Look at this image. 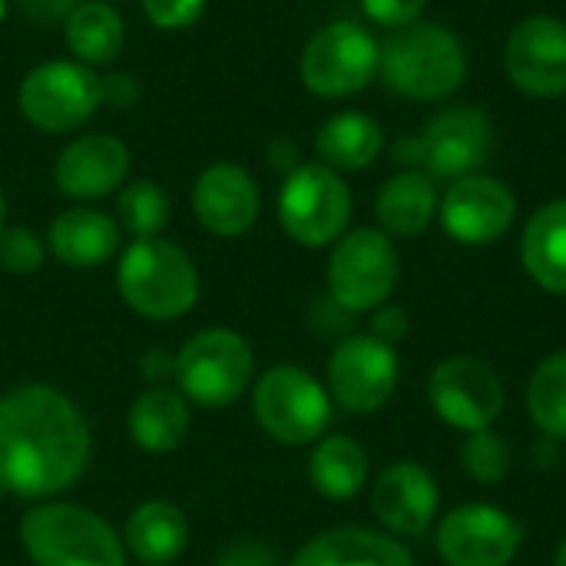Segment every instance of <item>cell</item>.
Segmentation results:
<instances>
[{
  "mask_svg": "<svg viewBox=\"0 0 566 566\" xmlns=\"http://www.w3.org/2000/svg\"><path fill=\"white\" fill-rule=\"evenodd\" d=\"M76 3H80V0H17V7L23 10V17H30V20L40 23V27L63 23Z\"/></svg>",
  "mask_w": 566,
  "mask_h": 566,
  "instance_id": "obj_37",
  "label": "cell"
},
{
  "mask_svg": "<svg viewBox=\"0 0 566 566\" xmlns=\"http://www.w3.org/2000/svg\"><path fill=\"white\" fill-rule=\"evenodd\" d=\"M176 371V355H166V352H149L143 358V375L153 381V385H163L166 378H172Z\"/></svg>",
  "mask_w": 566,
  "mask_h": 566,
  "instance_id": "obj_39",
  "label": "cell"
},
{
  "mask_svg": "<svg viewBox=\"0 0 566 566\" xmlns=\"http://www.w3.org/2000/svg\"><path fill=\"white\" fill-rule=\"evenodd\" d=\"M332 395L328 388L305 368L275 365L269 368L252 391V411L259 428L289 448L315 444L328 434L332 424Z\"/></svg>",
  "mask_w": 566,
  "mask_h": 566,
  "instance_id": "obj_6",
  "label": "cell"
},
{
  "mask_svg": "<svg viewBox=\"0 0 566 566\" xmlns=\"http://www.w3.org/2000/svg\"><path fill=\"white\" fill-rule=\"evenodd\" d=\"M401 361L395 345L375 335H348L328 358L325 388L332 401L348 415H378L398 391Z\"/></svg>",
  "mask_w": 566,
  "mask_h": 566,
  "instance_id": "obj_13",
  "label": "cell"
},
{
  "mask_svg": "<svg viewBox=\"0 0 566 566\" xmlns=\"http://www.w3.org/2000/svg\"><path fill=\"white\" fill-rule=\"evenodd\" d=\"M438 219L444 232L461 245H494L517 222V196L497 176L474 172L458 182H448L441 196Z\"/></svg>",
  "mask_w": 566,
  "mask_h": 566,
  "instance_id": "obj_14",
  "label": "cell"
},
{
  "mask_svg": "<svg viewBox=\"0 0 566 566\" xmlns=\"http://www.w3.org/2000/svg\"><path fill=\"white\" fill-rule=\"evenodd\" d=\"M189 544L186 514L169 501H146L139 504L123 531V547L143 566L172 564Z\"/></svg>",
  "mask_w": 566,
  "mask_h": 566,
  "instance_id": "obj_24",
  "label": "cell"
},
{
  "mask_svg": "<svg viewBox=\"0 0 566 566\" xmlns=\"http://www.w3.org/2000/svg\"><path fill=\"white\" fill-rule=\"evenodd\" d=\"M53 182L66 199H103L129 182V149L109 133H83L56 156Z\"/></svg>",
  "mask_w": 566,
  "mask_h": 566,
  "instance_id": "obj_19",
  "label": "cell"
},
{
  "mask_svg": "<svg viewBox=\"0 0 566 566\" xmlns=\"http://www.w3.org/2000/svg\"><path fill=\"white\" fill-rule=\"evenodd\" d=\"M424 395L434 418L461 434L494 428L507 405L501 375L474 355H451L438 361L428 375Z\"/></svg>",
  "mask_w": 566,
  "mask_h": 566,
  "instance_id": "obj_11",
  "label": "cell"
},
{
  "mask_svg": "<svg viewBox=\"0 0 566 566\" xmlns=\"http://www.w3.org/2000/svg\"><path fill=\"white\" fill-rule=\"evenodd\" d=\"M511 468H514V451H511L504 434H497L494 428L464 434V441H461V471L474 484H484V488L504 484L511 478Z\"/></svg>",
  "mask_w": 566,
  "mask_h": 566,
  "instance_id": "obj_31",
  "label": "cell"
},
{
  "mask_svg": "<svg viewBox=\"0 0 566 566\" xmlns=\"http://www.w3.org/2000/svg\"><path fill=\"white\" fill-rule=\"evenodd\" d=\"M438 206V182L424 169H401L381 182L375 196V219L391 239H418L434 226Z\"/></svg>",
  "mask_w": 566,
  "mask_h": 566,
  "instance_id": "obj_21",
  "label": "cell"
},
{
  "mask_svg": "<svg viewBox=\"0 0 566 566\" xmlns=\"http://www.w3.org/2000/svg\"><path fill=\"white\" fill-rule=\"evenodd\" d=\"M408 332H411V318H408V312L401 305L385 302L375 312H368V335L381 338L385 345H395L398 348V342H405Z\"/></svg>",
  "mask_w": 566,
  "mask_h": 566,
  "instance_id": "obj_35",
  "label": "cell"
},
{
  "mask_svg": "<svg viewBox=\"0 0 566 566\" xmlns=\"http://www.w3.org/2000/svg\"><path fill=\"white\" fill-rule=\"evenodd\" d=\"M368 451L352 434H325L315 441L308 458V481L312 488L335 504L355 501L368 484Z\"/></svg>",
  "mask_w": 566,
  "mask_h": 566,
  "instance_id": "obj_26",
  "label": "cell"
},
{
  "mask_svg": "<svg viewBox=\"0 0 566 566\" xmlns=\"http://www.w3.org/2000/svg\"><path fill=\"white\" fill-rule=\"evenodd\" d=\"M43 259H46V245L33 229L23 226L0 229V269H7L10 275H33L43 269Z\"/></svg>",
  "mask_w": 566,
  "mask_h": 566,
  "instance_id": "obj_32",
  "label": "cell"
},
{
  "mask_svg": "<svg viewBox=\"0 0 566 566\" xmlns=\"http://www.w3.org/2000/svg\"><path fill=\"white\" fill-rule=\"evenodd\" d=\"M285 566H415L405 541L371 527H335L312 537Z\"/></svg>",
  "mask_w": 566,
  "mask_h": 566,
  "instance_id": "obj_20",
  "label": "cell"
},
{
  "mask_svg": "<svg viewBox=\"0 0 566 566\" xmlns=\"http://www.w3.org/2000/svg\"><path fill=\"white\" fill-rule=\"evenodd\" d=\"M507 80L534 99L566 96V20L554 13L524 17L504 43Z\"/></svg>",
  "mask_w": 566,
  "mask_h": 566,
  "instance_id": "obj_15",
  "label": "cell"
},
{
  "mask_svg": "<svg viewBox=\"0 0 566 566\" xmlns=\"http://www.w3.org/2000/svg\"><path fill=\"white\" fill-rule=\"evenodd\" d=\"M255 375L252 345L232 328H206L176 355V391L199 408H226L242 398Z\"/></svg>",
  "mask_w": 566,
  "mask_h": 566,
  "instance_id": "obj_7",
  "label": "cell"
},
{
  "mask_svg": "<svg viewBox=\"0 0 566 566\" xmlns=\"http://www.w3.org/2000/svg\"><path fill=\"white\" fill-rule=\"evenodd\" d=\"M385 86L415 103H438L461 90L468 76V53L454 30L444 23L418 20L381 43V70Z\"/></svg>",
  "mask_w": 566,
  "mask_h": 566,
  "instance_id": "obj_2",
  "label": "cell"
},
{
  "mask_svg": "<svg viewBox=\"0 0 566 566\" xmlns=\"http://www.w3.org/2000/svg\"><path fill=\"white\" fill-rule=\"evenodd\" d=\"M521 262L531 282L551 295H566V199L541 206L521 235Z\"/></svg>",
  "mask_w": 566,
  "mask_h": 566,
  "instance_id": "obj_23",
  "label": "cell"
},
{
  "mask_svg": "<svg viewBox=\"0 0 566 566\" xmlns=\"http://www.w3.org/2000/svg\"><path fill=\"white\" fill-rule=\"evenodd\" d=\"M143 13L159 30H186L206 13V0H143Z\"/></svg>",
  "mask_w": 566,
  "mask_h": 566,
  "instance_id": "obj_33",
  "label": "cell"
},
{
  "mask_svg": "<svg viewBox=\"0 0 566 566\" xmlns=\"http://www.w3.org/2000/svg\"><path fill=\"white\" fill-rule=\"evenodd\" d=\"M219 566H285L272 547L259 544V541H242V544H232L222 557Z\"/></svg>",
  "mask_w": 566,
  "mask_h": 566,
  "instance_id": "obj_36",
  "label": "cell"
},
{
  "mask_svg": "<svg viewBox=\"0 0 566 566\" xmlns=\"http://www.w3.org/2000/svg\"><path fill=\"white\" fill-rule=\"evenodd\" d=\"M20 544L33 566H126L116 531L80 504L50 501L20 521Z\"/></svg>",
  "mask_w": 566,
  "mask_h": 566,
  "instance_id": "obj_4",
  "label": "cell"
},
{
  "mask_svg": "<svg viewBox=\"0 0 566 566\" xmlns=\"http://www.w3.org/2000/svg\"><path fill=\"white\" fill-rule=\"evenodd\" d=\"M3 13H7V0H0V20H3Z\"/></svg>",
  "mask_w": 566,
  "mask_h": 566,
  "instance_id": "obj_42",
  "label": "cell"
},
{
  "mask_svg": "<svg viewBox=\"0 0 566 566\" xmlns=\"http://www.w3.org/2000/svg\"><path fill=\"white\" fill-rule=\"evenodd\" d=\"M93 454L83 411L50 385H20L0 398V491L46 501L70 491Z\"/></svg>",
  "mask_w": 566,
  "mask_h": 566,
  "instance_id": "obj_1",
  "label": "cell"
},
{
  "mask_svg": "<svg viewBox=\"0 0 566 566\" xmlns=\"http://www.w3.org/2000/svg\"><path fill=\"white\" fill-rule=\"evenodd\" d=\"M371 511L385 534L398 541L424 537L441 514V488L418 461L388 464L371 484Z\"/></svg>",
  "mask_w": 566,
  "mask_h": 566,
  "instance_id": "obj_17",
  "label": "cell"
},
{
  "mask_svg": "<svg viewBox=\"0 0 566 566\" xmlns=\"http://www.w3.org/2000/svg\"><path fill=\"white\" fill-rule=\"evenodd\" d=\"M106 3H109V0H106Z\"/></svg>",
  "mask_w": 566,
  "mask_h": 566,
  "instance_id": "obj_43",
  "label": "cell"
},
{
  "mask_svg": "<svg viewBox=\"0 0 566 566\" xmlns=\"http://www.w3.org/2000/svg\"><path fill=\"white\" fill-rule=\"evenodd\" d=\"M527 415L544 441H566V348L547 355L531 371Z\"/></svg>",
  "mask_w": 566,
  "mask_h": 566,
  "instance_id": "obj_29",
  "label": "cell"
},
{
  "mask_svg": "<svg viewBox=\"0 0 566 566\" xmlns=\"http://www.w3.org/2000/svg\"><path fill=\"white\" fill-rule=\"evenodd\" d=\"M554 566H566V537H564V541H560L557 554H554Z\"/></svg>",
  "mask_w": 566,
  "mask_h": 566,
  "instance_id": "obj_40",
  "label": "cell"
},
{
  "mask_svg": "<svg viewBox=\"0 0 566 566\" xmlns=\"http://www.w3.org/2000/svg\"><path fill=\"white\" fill-rule=\"evenodd\" d=\"M116 212H119V229H126L133 239H156L166 229L172 206L159 182L133 179L119 189Z\"/></svg>",
  "mask_w": 566,
  "mask_h": 566,
  "instance_id": "obj_30",
  "label": "cell"
},
{
  "mask_svg": "<svg viewBox=\"0 0 566 566\" xmlns=\"http://www.w3.org/2000/svg\"><path fill=\"white\" fill-rule=\"evenodd\" d=\"M103 103V80L76 60H46L33 66L20 90L17 106L40 133H73L93 119Z\"/></svg>",
  "mask_w": 566,
  "mask_h": 566,
  "instance_id": "obj_10",
  "label": "cell"
},
{
  "mask_svg": "<svg viewBox=\"0 0 566 566\" xmlns=\"http://www.w3.org/2000/svg\"><path fill=\"white\" fill-rule=\"evenodd\" d=\"M381 70V43L355 20H335L312 33L302 50V83L325 99H345L371 86Z\"/></svg>",
  "mask_w": 566,
  "mask_h": 566,
  "instance_id": "obj_9",
  "label": "cell"
},
{
  "mask_svg": "<svg viewBox=\"0 0 566 566\" xmlns=\"http://www.w3.org/2000/svg\"><path fill=\"white\" fill-rule=\"evenodd\" d=\"M123 302L153 322L182 318L199 298V272L192 259L169 239H133L116 269Z\"/></svg>",
  "mask_w": 566,
  "mask_h": 566,
  "instance_id": "obj_3",
  "label": "cell"
},
{
  "mask_svg": "<svg viewBox=\"0 0 566 566\" xmlns=\"http://www.w3.org/2000/svg\"><path fill=\"white\" fill-rule=\"evenodd\" d=\"M365 17L385 30H401L408 23H418L428 0H358Z\"/></svg>",
  "mask_w": 566,
  "mask_h": 566,
  "instance_id": "obj_34",
  "label": "cell"
},
{
  "mask_svg": "<svg viewBox=\"0 0 566 566\" xmlns=\"http://www.w3.org/2000/svg\"><path fill=\"white\" fill-rule=\"evenodd\" d=\"M424 172L434 182H458L484 169L494 149V123L478 106H444L438 109L424 133Z\"/></svg>",
  "mask_w": 566,
  "mask_h": 566,
  "instance_id": "obj_16",
  "label": "cell"
},
{
  "mask_svg": "<svg viewBox=\"0 0 566 566\" xmlns=\"http://www.w3.org/2000/svg\"><path fill=\"white\" fill-rule=\"evenodd\" d=\"M119 222L99 209H66L50 222L46 249L70 269H96L119 249Z\"/></svg>",
  "mask_w": 566,
  "mask_h": 566,
  "instance_id": "obj_22",
  "label": "cell"
},
{
  "mask_svg": "<svg viewBox=\"0 0 566 566\" xmlns=\"http://www.w3.org/2000/svg\"><path fill=\"white\" fill-rule=\"evenodd\" d=\"M381 149H385V129L378 126L375 116L358 113V109L328 116L315 136L318 159L335 172L368 169L381 156Z\"/></svg>",
  "mask_w": 566,
  "mask_h": 566,
  "instance_id": "obj_25",
  "label": "cell"
},
{
  "mask_svg": "<svg viewBox=\"0 0 566 566\" xmlns=\"http://www.w3.org/2000/svg\"><path fill=\"white\" fill-rule=\"evenodd\" d=\"M521 547L524 527L501 504H458L434 524V551L444 566H511Z\"/></svg>",
  "mask_w": 566,
  "mask_h": 566,
  "instance_id": "obj_12",
  "label": "cell"
},
{
  "mask_svg": "<svg viewBox=\"0 0 566 566\" xmlns=\"http://www.w3.org/2000/svg\"><path fill=\"white\" fill-rule=\"evenodd\" d=\"M3 219H7V199H3V192H0V229H3Z\"/></svg>",
  "mask_w": 566,
  "mask_h": 566,
  "instance_id": "obj_41",
  "label": "cell"
},
{
  "mask_svg": "<svg viewBox=\"0 0 566 566\" xmlns=\"http://www.w3.org/2000/svg\"><path fill=\"white\" fill-rule=\"evenodd\" d=\"M189 401L166 385H153L149 391H143L126 418L129 438L149 451V454H166L176 451L186 434H189Z\"/></svg>",
  "mask_w": 566,
  "mask_h": 566,
  "instance_id": "obj_27",
  "label": "cell"
},
{
  "mask_svg": "<svg viewBox=\"0 0 566 566\" xmlns=\"http://www.w3.org/2000/svg\"><path fill=\"white\" fill-rule=\"evenodd\" d=\"M262 192L255 176L239 163H212L192 186V212L199 226L219 239H239L259 222Z\"/></svg>",
  "mask_w": 566,
  "mask_h": 566,
  "instance_id": "obj_18",
  "label": "cell"
},
{
  "mask_svg": "<svg viewBox=\"0 0 566 566\" xmlns=\"http://www.w3.org/2000/svg\"><path fill=\"white\" fill-rule=\"evenodd\" d=\"M279 222L305 249L335 245L352 222V189L325 163L295 166L279 192Z\"/></svg>",
  "mask_w": 566,
  "mask_h": 566,
  "instance_id": "obj_8",
  "label": "cell"
},
{
  "mask_svg": "<svg viewBox=\"0 0 566 566\" xmlns=\"http://www.w3.org/2000/svg\"><path fill=\"white\" fill-rule=\"evenodd\" d=\"M391 159H395L401 169H421V166H424V139H421V136H401V139L391 146Z\"/></svg>",
  "mask_w": 566,
  "mask_h": 566,
  "instance_id": "obj_38",
  "label": "cell"
},
{
  "mask_svg": "<svg viewBox=\"0 0 566 566\" xmlns=\"http://www.w3.org/2000/svg\"><path fill=\"white\" fill-rule=\"evenodd\" d=\"M63 36L83 66H106L126 46L123 17L106 0H80L63 20Z\"/></svg>",
  "mask_w": 566,
  "mask_h": 566,
  "instance_id": "obj_28",
  "label": "cell"
},
{
  "mask_svg": "<svg viewBox=\"0 0 566 566\" xmlns=\"http://www.w3.org/2000/svg\"><path fill=\"white\" fill-rule=\"evenodd\" d=\"M401 275V255L395 239L381 229L361 226L348 229L328 255V295L342 312L368 315L378 305L391 302Z\"/></svg>",
  "mask_w": 566,
  "mask_h": 566,
  "instance_id": "obj_5",
  "label": "cell"
}]
</instances>
